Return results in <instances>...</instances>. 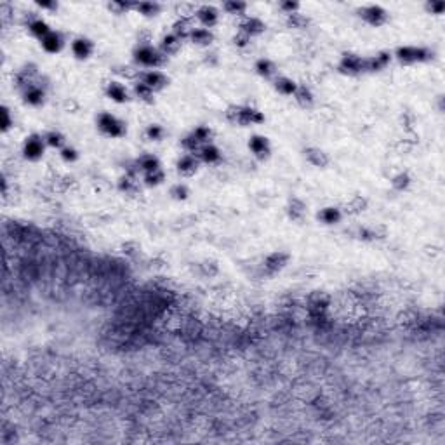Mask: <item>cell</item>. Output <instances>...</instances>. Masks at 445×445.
Returning <instances> with one entry per match:
<instances>
[{
    "instance_id": "cell-1",
    "label": "cell",
    "mask_w": 445,
    "mask_h": 445,
    "mask_svg": "<svg viewBox=\"0 0 445 445\" xmlns=\"http://www.w3.org/2000/svg\"><path fill=\"white\" fill-rule=\"evenodd\" d=\"M134 59H136L138 64L146 68H155V66H162L165 63L167 56L162 51H157L148 44H143L134 51Z\"/></svg>"
},
{
    "instance_id": "cell-2",
    "label": "cell",
    "mask_w": 445,
    "mask_h": 445,
    "mask_svg": "<svg viewBox=\"0 0 445 445\" xmlns=\"http://www.w3.org/2000/svg\"><path fill=\"white\" fill-rule=\"evenodd\" d=\"M228 120L233 122V124L238 125H251V124H261L264 120V117L261 115L258 110L249 108V106H231L228 110Z\"/></svg>"
},
{
    "instance_id": "cell-3",
    "label": "cell",
    "mask_w": 445,
    "mask_h": 445,
    "mask_svg": "<svg viewBox=\"0 0 445 445\" xmlns=\"http://www.w3.org/2000/svg\"><path fill=\"white\" fill-rule=\"evenodd\" d=\"M97 127L103 134L110 138H122L125 134V124L122 120H118L117 117L110 115V113H101L97 117Z\"/></svg>"
},
{
    "instance_id": "cell-4",
    "label": "cell",
    "mask_w": 445,
    "mask_h": 445,
    "mask_svg": "<svg viewBox=\"0 0 445 445\" xmlns=\"http://www.w3.org/2000/svg\"><path fill=\"white\" fill-rule=\"evenodd\" d=\"M433 52L424 47H400L397 49V58L405 64L410 63H421V61L431 59Z\"/></svg>"
},
{
    "instance_id": "cell-5",
    "label": "cell",
    "mask_w": 445,
    "mask_h": 445,
    "mask_svg": "<svg viewBox=\"0 0 445 445\" xmlns=\"http://www.w3.org/2000/svg\"><path fill=\"white\" fill-rule=\"evenodd\" d=\"M358 14H360V18L365 23H369L370 26H381V24H385L386 19H388L386 11L383 9V7H379V6L363 7V9L358 11Z\"/></svg>"
},
{
    "instance_id": "cell-6",
    "label": "cell",
    "mask_w": 445,
    "mask_h": 445,
    "mask_svg": "<svg viewBox=\"0 0 445 445\" xmlns=\"http://www.w3.org/2000/svg\"><path fill=\"white\" fill-rule=\"evenodd\" d=\"M44 143H46V140L37 136V134L30 136L23 146V155L28 158V160H39V158L44 155Z\"/></svg>"
},
{
    "instance_id": "cell-7",
    "label": "cell",
    "mask_w": 445,
    "mask_h": 445,
    "mask_svg": "<svg viewBox=\"0 0 445 445\" xmlns=\"http://www.w3.org/2000/svg\"><path fill=\"white\" fill-rule=\"evenodd\" d=\"M339 70L346 75H358V73L365 72V59L355 54H345V58L339 63Z\"/></svg>"
},
{
    "instance_id": "cell-8",
    "label": "cell",
    "mask_w": 445,
    "mask_h": 445,
    "mask_svg": "<svg viewBox=\"0 0 445 445\" xmlns=\"http://www.w3.org/2000/svg\"><path fill=\"white\" fill-rule=\"evenodd\" d=\"M289 263V254L285 252H273L264 259V271L266 275H275L280 269L285 268V264Z\"/></svg>"
},
{
    "instance_id": "cell-9",
    "label": "cell",
    "mask_w": 445,
    "mask_h": 445,
    "mask_svg": "<svg viewBox=\"0 0 445 445\" xmlns=\"http://www.w3.org/2000/svg\"><path fill=\"white\" fill-rule=\"evenodd\" d=\"M23 99L24 103L31 106H40L44 103V99H46V92H44V89H40L39 85L31 82L26 87H23Z\"/></svg>"
},
{
    "instance_id": "cell-10",
    "label": "cell",
    "mask_w": 445,
    "mask_h": 445,
    "mask_svg": "<svg viewBox=\"0 0 445 445\" xmlns=\"http://www.w3.org/2000/svg\"><path fill=\"white\" fill-rule=\"evenodd\" d=\"M141 82L145 85H148L150 89L155 92V91H160V89H164L167 85V77L164 75V73L160 72H148V73H143L141 75Z\"/></svg>"
},
{
    "instance_id": "cell-11",
    "label": "cell",
    "mask_w": 445,
    "mask_h": 445,
    "mask_svg": "<svg viewBox=\"0 0 445 445\" xmlns=\"http://www.w3.org/2000/svg\"><path fill=\"white\" fill-rule=\"evenodd\" d=\"M249 148H251L252 153L258 158H261V160L269 157V143L266 138L263 136H252L251 141H249Z\"/></svg>"
},
{
    "instance_id": "cell-12",
    "label": "cell",
    "mask_w": 445,
    "mask_h": 445,
    "mask_svg": "<svg viewBox=\"0 0 445 445\" xmlns=\"http://www.w3.org/2000/svg\"><path fill=\"white\" fill-rule=\"evenodd\" d=\"M330 303L329 296L324 292H315L310 296V313H325V310H327V306Z\"/></svg>"
},
{
    "instance_id": "cell-13",
    "label": "cell",
    "mask_w": 445,
    "mask_h": 445,
    "mask_svg": "<svg viewBox=\"0 0 445 445\" xmlns=\"http://www.w3.org/2000/svg\"><path fill=\"white\" fill-rule=\"evenodd\" d=\"M197 18L206 28H211L218 23V11L212 6H203L197 11Z\"/></svg>"
},
{
    "instance_id": "cell-14",
    "label": "cell",
    "mask_w": 445,
    "mask_h": 445,
    "mask_svg": "<svg viewBox=\"0 0 445 445\" xmlns=\"http://www.w3.org/2000/svg\"><path fill=\"white\" fill-rule=\"evenodd\" d=\"M197 169H198V160L195 158V155H185V157L179 158L178 170L183 176H191V174L197 173Z\"/></svg>"
},
{
    "instance_id": "cell-15",
    "label": "cell",
    "mask_w": 445,
    "mask_h": 445,
    "mask_svg": "<svg viewBox=\"0 0 445 445\" xmlns=\"http://www.w3.org/2000/svg\"><path fill=\"white\" fill-rule=\"evenodd\" d=\"M304 157L306 160L315 167H325L329 164V157L327 153H324L320 148H306L304 150Z\"/></svg>"
},
{
    "instance_id": "cell-16",
    "label": "cell",
    "mask_w": 445,
    "mask_h": 445,
    "mask_svg": "<svg viewBox=\"0 0 445 445\" xmlns=\"http://www.w3.org/2000/svg\"><path fill=\"white\" fill-rule=\"evenodd\" d=\"M72 49H73V54H75L79 59H87L89 56L92 54L94 46H92L91 40H87V39H77L75 42H73Z\"/></svg>"
},
{
    "instance_id": "cell-17",
    "label": "cell",
    "mask_w": 445,
    "mask_h": 445,
    "mask_svg": "<svg viewBox=\"0 0 445 445\" xmlns=\"http://www.w3.org/2000/svg\"><path fill=\"white\" fill-rule=\"evenodd\" d=\"M388 63H390V54L381 52L374 58L365 59V72H381L388 66Z\"/></svg>"
},
{
    "instance_id": "cell-18",
    "label": "cell",
    "mask_w": 445,
    "mask_h": 445,
    "mask_svg": "<svg viewBox=\"0 0 445 445\" xmlns=\"http://www.w3.org/2000/svg\"><path fill=\"white\" fill-rule=\"evenodd\" d=\"M240 31H242V33H246L247 37H254V35L263 33L264 24L258 18H249L242 24H240Z\"/></svg>"
},
{
    "instance_id": "cell-19",
    "label": "cell",
    "mask_w": 445,
    "mask_h": 445,
    "mask_svg": "<svg viewBox=\"0 0 445 445\" xmlns=\"http://www.w3.org/2000/svg\"><path fill=\"white\" fill-rule=\"evenodd\" d=\"M287 212H289V218H291L292 221H303L304 216H306L304 202H303V200H299V198H292L291 202H289Z\"/></svg>"
},
{
    "instance_id": "cell-20",
    "label": "cell",
    "mask_w": 445,
    "mask_h": 445,
    "mask_svg": "<svg viewBox=\"0 0 445 445\" xmlns=\"http://www.w3.org/2000/svg\"><path fill=\"white\" fill-rule=\"evenodd\" d=\"M42 47L46 49L47 52H59L61 47H63V37L61 33H56V31H51L47 37L42 39Z\"/></svg>"
},
{
    "instance_id": "cell-21",
    "label": "cell",
    "mask_w": 445,
    "mask_h": 445,
    "mask_svg": "<svg viewBox=\"0 0 445 445\" xmlns=\"http://www.w3.org/2000/svg\"><path fill=\"white\" fill-rule=\"evenodd\" d=\"M106 94H108L110 99H113L115 103H125L129 101V94L125 91L124 85H120L118 82H112L106 89Z\"/></svg>"
},
{
    "instance_id": "cell-22",
    "label": "cell",
    "mask_w": 445,
    "mask_h": 445,
    "mask_svg": "<svg viewBox=\"0 0 445 445\" xmlns=\"http://www.w3.org/2000/svg\"><path fill=\"white\" fill-rule=\"evenodd\" d=\"M136 165H138V169L145 170L146 174L155 173V170L160 169V162H158V158L153 157V155H143L141 158H138Z\"/></svg>"
},
{
    "instance_id": "cell-23",
    "label": "cell",
    "mask_w": 445,
    "mask_h": 445,
    "mask_svg": "<svg viewBox=\"0 0 445 445\" xmlns=\"http://www.w3.org/2000/svg\"><path fill=\"white\" fill-rule=\"evenodd\" d=\"M179 47H181V39L176 37L174 33H170V35L164 37V40H162V46H160V51L164 52L165 56H169V54H176V52L179 51Z\"/></svg>"
},
{
    "instance_id": "cell-24",
    "label": "cell",
    "mask_w": 445,
    "mask_h": 445,
    "mask_svg": "<svg viewBox=\"0 0 445 445\" xmlns=\"http://www.w3.org/2000/svg\"><path fill=\"white\" fill-rule=\"evenodd\" d=\"M198 157L202 158L206 164H216V162H219V158H221V153H219V150L216 148V146L203 145L198 152Z\"/></svg>"
},
{
    "instance_id": "cell-25",
    "label": "cell",
    "mask_w": 445,
    "mask_h": 445,
    "mask_svg": "<svg viewBox=\"0 0 445 445\" xmlns=\"http://www.w3.org/2000/svg\"><path fill=\"white\" fill-rule=\"evenodd\" d=\"M318 219L325 224H336L341 221V211L336 207H325L324 211L318 212Z\"/></svg>"
},
{
    "instance_id": "cell-26",
    "label": "cell",
    "mask_w": 445,
    "mask_h": 445,
    "mask_svg": "<svg viewBox=\"0 0 445 445\" xmlns=\"http://www.w3.org/2000/svg\"><path fill=\"white\" fill-rule=\"evenodd\" d=\"M190 39L197 46H209L212 42V33L209 30H206V28H197V30H191Z\"/></svg>"
},
{
    "instance_id": "cell-27",
    "label": "cell",
    "mask_w": 445,
    "mask_h": 445,
    "mask_svg": "<svg viewBox=\"0 0 445 445\" xmlns=\"http://www.w3.org/2000/svg\"><path fill=\"white\" fill-rule=\"evenodd\" d=\"M275 89L280 94H284V96H292L297 91V85L291 79H287V77H280V79L275 80Z\"/></svg>"
},
{
    "instance_id": "cell-28",
    "label": "cell",
    "mask_w": 445,
    "mask_h": 445,
    "mask_svg": "<svg viewBox=\"0 0 445 445\" xmlns=\"http://www.w3.org/2000/svg\"><path fill=\"white\" fill-rule=\"evenodd\" d=\"M360 238L363 240H378V238H385L386 236V228L385 226H374V228H362L358 231Z\"/></svg>"
},
{
    "instance_id": "cell-29",
    "label": "cell",
    "mask_w": 445,
    "mask_h": 445,
    "mask_svg": "<svg viewBox=\"0 0 445 445\" xmlns=\"http://www.w3.org/2000/svg\"><path fill=\"white\" fill-rule=\"evenodd\" d=\"M294 97H296L297 105H299L301 108H312V106H313V94L310 92V89L297 87V91H296V94H294Z\"/></svg>"
},
{
    "instance_id": "cell-30",
    "label": "cell",
    "mask_w": 445,
    "mask_h": 445,
    "mask_svg": "<svg viewBox=\"0 0 445 445\" xmlns=\"http://www.w3.org/2000/svg\"><path fill=\"white\" fill-rule=\"evenodd\" d=\"M28 28H30L31 33H33L35 37H39L40 40H42L44 37H47L49 33H51V30H49L47 23L42 21V19H33V21L28 24Z\"/></svg>"
},
{
    "instance_id": "cell-31",
    "label": "cell",
    "mask_w": 445,
    "mask_h": 445,
    "mask_svg": "<svg viewBox=\"0 0 445 445\" xmlns=\"http://www.w3.org/2000/svg\"><path fill=\"white\" fill-rule=\"evenodd\" d=\"M256 72H258L261 77H264V79H269V77L277 72V66L275 63H271L269 59H259L258 63H256Z\"/></svg>"
},
{
    "instance_id": "cell-32",
    "label": "cell",
    "mask_w": 445,
    "mask_h": 445,
    "mask_svg": "<svg viewBox=\"0 0 445 445\" xmlns=\"http://www.w3.org/2000/svg\"><path fill=\"white\" fill-rule=\"evenodd\" d=\"M134 92H136V96L140 97V99L146 101V103H152L153 101V91L148 87V85H145L143 82H138L136 87H134Z\"/></svg>"
},
{
    "instance_id": "cell-33",
    "label": "cell",
    "mask_w": 445,
    "mask_h": 445,
    "mask_svg": "<svg viewBox=\"0 0 445 445\" xmlns=\"http://www.w3.org/2000/svg\"><path fill=\"white\" fill-rule=\"evenodd\" d=\"M134 7L145 16H157V12L160 11V6L155 2H141V4H136Z\"/></svg>"
},
{
    "instance_id": "cell-34",
    "label": "cell",
    "mask_w": 445,
    "mask_h": 445,
    "mask_svg": "<svg viewBox=\"0 0 445 445\" xmlns=\"http://www.w3.org/2000/svg\"><path fill=\"white\" fill-rule=\"evenodd\" d=\"M191 134H193L195 140H197L202 146L203 145H209V140H211V136H212V132H211L209 127H197Z\"/></svg>"
},
{
    "instance_id": "cell-35",
    "label": "cell",
    "mask_w": 445,
    "mask_h": 445,
    "mask_svg": "<svg viewBox=\"0 0 445 445\" xmlns=\"http://www.w3.org/2000/svg\"><path fill=\"white\" fill-rule=\"evenodd\" d=\"M183 148L188 150L190 153H198L200 148H202V145H200V143L195 140L193 134H190V136H186L185 140H183Z\"/></svg>"
},
{
    "instance_id": "cell-36",
    "label": "cell",
    "mask_w": 445,
    "mask_h": 445,
    "mask_svg": "<svg viewBox=\"0 0 445 445\" xmlns=\"http://www.w3.org/2000/svg\"><path fill=\"white\" fill-rule=\"evenodd\" d=\"M287 24L291 28H304L306 24H308V19H306L303 14H297V12H294V14H289Z\"/></svg>"
},
{
    "instance_id": "cell-37",
    "label": "cell",
    "mask_w": 445,
    "mask_h": 445,
    "mask_svg": "<svg viewBox=\"0 0 445 445\" xmlns=\"http://www.w3.org/2000/svg\"><path fill=\"white\" fill-rule=\"evenodd\" d=\"M44 140H46L47 145L52 146V148H61V146L64 145V136L59 132H49Z\"/></svg>"
},
{
    "instance_id": "cell-38",
    "label": "cell",
    "mask_w": 445,
    "mask_h": 445,
    "mask_svg": "<svg viewBox=\"0 0 445 445\" xmlns=\"http://www.w3.org/2000/svg\"><path fill=\"white\" fill-rule=\"evenodd\" d=\"M365 207H367L365 198H362V197H355V198L352 200V202L348 203V212H352V214H358V212L365 211Z\"/></svg>"
},
{
    "instance_id": "cell-39",
    "label": "cell",
    "mask_w": 445,
    "mask_h": 445,
    "mask_svg": "<svg viewBox=\"0 0 445 445\" xmlns=\"http://www.w3.org/2000/svg\"><path fill=\"white\" fill-rule=\"evenodd\" d=\"M391 185H393L395 190H398V191L405 190V188L410 185V178H409V174H403V173H402V174H398L397 178H393Z\"/></svg>"
},
{
    "instance_id": "cell-40",
    "label": "cell",
    "mask_w": 445,
    "mask_h": 445,
    "mask_svg": "<svg viewBox=\"0 0 445 445\" xmlns=\"http://www.w3.org/2000/svg\"><path fill=\"white\" fill-rule=\"evenodd\" d=\"M224 9H226L228 14H244L247 6L244 2H226L224 4Z\"/></svg>"
},
{
    "instance_id": "cell-41",
    "label": "cell",
    "mask_w": 445,
    "mask_h": 445,
    "mask_svg": "<svg viewBox=\"0 0 445 445\" xmlns=\"http://www.w3.org/2000/svg\"><path fill=\"white\" fill-rule=\"evenodd\" d=\"M145 181H146V185L148 186H157V185H160L162 181H164V173H162L160 169L158 170H155V173H148L145 176Z\"/></svg>"
},
{
    "instance_id": "cell-42",
    "label": "cell",
    "mask_w": 445,
    "mask_h": 445,
    "mask_svg": "<svg viewBox=\"0 0 445 445\" xmlns=\"http://www.w3.org/2000/svg\"><path fill=\"white\" fill-rule=\"evenodd\" d=\"M146 136L152 141H160L162 138H164V129H162L160 125H150V127L146 129Z\"/></svg>"
},
{
    "instance_id": "cell-43",
    "label": "cell",
    "mask_w": 445,
    "mask_h": 445,
    "mask_svg": "<svg viewBox=\"0 0 445 445\" xmlns=\"http://www.w3.org/2000/svg\"><path fill=\"white\" fill-rule=\"evenodd\" d=\"M136 188H138L136 181H134V178H130V176H125L120 181V190L125 191V193H134V191H136Z\"/></svg>"
},
{
    "instance_id": "cell-44",
    "label": "cell",
    "mask_w": 445,
    "mask_h": 445,
    "mask_svg": "<svg viewBox=\"0 0 445 445\" xmlns=\"http://www.w3.org/2000/svg\"><path fill=\"white\" fill-rule=\"evenodd\" d=\"M170 195H173L176 200H185L188 197V188L183 185H176L170 190Z\"/></svg>"
},
{
    "instance_id": "cell-45",
    "label": "cell",
    "mask_w": 445,
    "mask_h": 445,
    "mask_svg": "<svg viewBox=\"0 0 445 445\" xmlns=\"http://www.w3.org/2000/svg\"><path fill=\"white\" fill-rule=\"evenodd\" d=\"M61 157H63V160H66V162H75L77 158H79V153H77L73 148H63L61 150Z\"/></svg>"
},
{
    "instance_id": "cell-46",
    "label": "cell",
    "mask_w": 445,
    "mask_h": 445,
    "mask_svg": "<svg viewBox=\"0 0 445 445\" xmlns=\"http://www.w3.org/2000/svg\"><path fill=\"white\" fill-rule=\"evenodd\" d=\"M108 7H110V9H112V11H115L117 14H122V12H124V11H127L129 7H134V6H130V4H125V2H112Z\"/></svg>"
},
{
    "instance_id": "cell-47",
    "label": "cell",
    "mask_w": 445,
    "mask_h": 445,
    "mask_svg": "<svg viewBox=\"0 0 445 445\" xmlns=\"http://www.w3.org/2000/svg\"><path fill=\"white\" fill-rule=\"evenodd\" d=\"M2 115H4L2 130H4V132H7V130L11 129V125H12V120H11V115H9V110H7L6 106H4V108H2Z\"/></svg>"
},
{
    "instance_id": "cell-48",
    "label": "cell",
    "mask_w": 445,
    "mask_h": 445,
    "mask_svg": "<svg viewBox=\"0 0 445 445\" xmlns=\"http://www.w3.org/2000/svg\"><path fill=\"white\" fill-rule=\"evenodd\" d=\"M249 42H251V37H247L246 33H242V31H240V33L235 37V44L238 47H246Z\"/></svg>"
},
{
    "instance_id": "cell-49",
    "label": "cell",
    "mask_w": 445,
    "mask_h": 445,
    "mask_svg": "<svg viewBox=\"0 0 445 445\" xmlns=\"http://www.w3.org/2000/svg\"><path fill=\"white\" fill-rule=\"evenodd\" d=\"M280 7H282V11H285L287 14H294V12L297 11V7H299V6H297L296 2H282Z\"/></svg>"
},
{
    "instance_id": "cell-50",
    "label": "cell",
    "mask_w": 445,
    "mask_h": 445,
    "mask_svg": "<svg viewBox=\"0 0 445 445\" xmlns=\"http://www.w3.org/2000/svg\"><path fill=\"white\" fill-rule=\"evenodd\" d=\"M443 2H431L428 4V9H430L431 12H436V14H440V12L443 11Z\"/></svg>"
},
{
    "instance_id": "cell-51",
    "label": "cell",
    "mask_w": 445,
    "mask_h": 445,
    "mask_svg": "<svg viewBox=\"0 0 445 445\" xmlns=\"http://www.w3.org/2000/svg\"><path fill=\"white\" fill-rule=\"evenodd\" d=\"M39 6L42 7V9H56L58 4L56 2H39Z\"/></svg>"
}]
</instances>
